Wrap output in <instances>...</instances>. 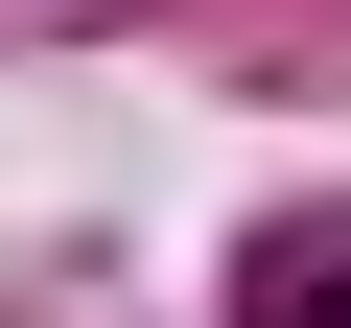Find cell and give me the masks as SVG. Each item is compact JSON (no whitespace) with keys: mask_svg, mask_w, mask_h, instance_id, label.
Segmentation results:
<instances>
[{"mask_svg":"<svg viewBox=\"0 0 351 328\" xmlns=\"http://www.w3.org/2000/svg\"><path fill=\"white\" fill-rule=\"evenodd\" d=\"M234 328H351V235H258V281H234Z\"/></svg>","mask_w":351,"mask_h":328,"instance_id":"cell-1","label":"cell"}]
</instances>
